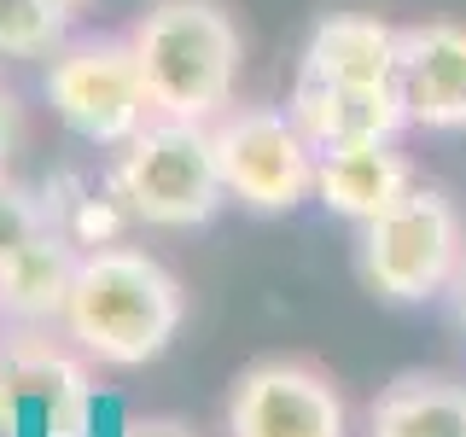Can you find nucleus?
<instances>
[{
  "instance_id": "nucleus-1",
  "label": "nucleus",
  "mask_w": 466,
  "mask_h": 437,
  "mask_svg": "<svg viewBox=\"0 0 466 437\" xmlns=\"http://www.w3.org/2000/svg\"><path fill=\"white\" fill-rule=\"evenodd\" d=\"M187 320L181 280L135 245H99L76 262L65 303V339L106 368H146L175 344Z\"/></svg>"
},
{
  "instance_id": "nucleus-2",
  "label": "nucleus",
  "mask_w": 466,
  "mask_h": 437,
  "mask_svg": "<svg viewBox=\"0 0 466 437\" xmlns=\"http://www.w3.org/2000/svg\"><path fill=\"white\" fill-rule=\"evenodd\" d=\"M135 65L157 117L216 123L239 82V24L222 0H152L140 12Z\"/></svg>"
},
{
  "instance_id": "nucleus-3",
  "label": "nucleus",
  "mask_w": 466,
  "mask_h": 437,
  "mask_svg": "<svg viewBox=\"0 0 466 437\" xmlns=\"http://www.w3.org/2000/svg\"><path fill=\"white\" fill-rule=\"evenodd\" d=\"M111 193L146 228H204L228 198L210 123L152 117L128 146H116Z\"/></svg>"
},
{
  "instance_id": "nucleus-4",
  "label": "nucleus",
  "mask_w": 466,
  "mask_h": 437,
  "mask_svg": "<svg viewBox=\"0 0 466 437\" xmlns=\"http://www.w3.org/2000/svg\"><path fill=\"white\" fill-rule=\"evenodd\" d=\"M461 257H466L461 210L437 193V187H420V181H414V193L397 198L385 216L361 222V245H356L361 280L385 303L443 298L449 280H455V269H461Z\"/></svg>"
},
{
  "instance_id": "nucleus-5",
  "label": "nucleus",
  "mask_w": 466,
  "mask_h": 437,
  "mask_svg": "<svg viewBox=\"0 0 466 437\" xmlns=\"http://www.w3.org/2000/svg\"><path fill=\"white\" fill-rule=\"evenodd\" d=\"M47 99L58 123L76 128L87 146H128L152 123V94L140 82L135 47L116 36L65 41L47 65Z\"/></svg>"
},
{
  "instance_id": "nucleus-6",
  "label": "nucleus",
  "mask_w": 466,
  "mask_h": 437,
  "mask_svg": "<svg viewBox=\"0 0 466 437\" xmlns=\"http://www.w3.org/2000/svg\"><path fill=\"white\" fill-rule=\"evenodd\" d=\"M216 164H222L228 198H239L257 216H286L315 193V146L291 123V111L239 106L210 123Z\"/></svg>"
},
{
  "instance_id": "nucleus-7",
  "label": "nucleus",
  "mask_w": 466,
  "mask_h": 437,
  "mask_svg": "<svg viewBox=\"0 0 466 437\" xmlns=\"http://www.w3.org/2000/svg\"><path fill=\"white\" fill-rule=\"evenodd\" d=\"M350 408L332 373L303 356H262L228 391V437H344Z\"/></svg>"
},
{
  "instance_id": "nucleus-8",
  "label": "nucleus",
  "mask_w": 466,
  "mask_h": 437,
  "mask_svg": "<svg viewBox=\"0 0 466 437\" xmlns=\"http://www.w3.org/2000/svg\"><path fill=\"white\" fill-rule=\"evenodd\" d=\"M87 373L41 332L0 344V437H82Z\"/></svg>"
},
{
  "instance_id": "nucleus-9",
  "label": "nucleus",
  "mask_w": 466,
  "mask_h": 437,
  "mask_svg": "<svg viewBox=\"0 0 466 437\" xmlns=\"http://www.w3.org/2000/svg\"><path fill=\"white\" fill-rule=\"evenodd\" d=\"M397 94L408 123L420 128H466V24L431 18L402 29Z\"/></svg>"
},
{
  "instance_id": "nucleus-10",
  "label": "nucleus",
  "mask_w": 466,
  "mask_h": 437,
  "mask_svg": "<svg viewBox=\"0 0 466 437\" xmlns=\"http://www.w3.org/2000/svg\"><path fill=\"white\" fill-rule=\"evenodd\" d=\"M286 111H291V123L303 128V140H309L315 152L397 140V128L408 123L397 82H315V76H298Z\"/></svg>"
},
{
  "instance_id": "nucleus-11",
  "label": "nucleus",
  "mask_w": 466,
  "mask_h": 437,
  "mask_svg": "<svg viewBox=\"0 0 466 437\" xmlns=\"http://www.w3.org/2000/svg\"><path fill=\"white\" fill-rule=\"evenodd\" d=\"M414 193V169L390 140H368V146H332L315 152V198L344 222H373L385 216L397 198Z\"/></svg>"
},
{
  "instance_id": "nucleus-12",
  "label": "nucleus",
  "mask_w": 466,
  "mask_h": 437,
  "mask_svg": "<svg viewBox=\"0 0 466 437\" xmlns=\"http://www.w3.org/2000/svg\"><path fill=\"white\" fill-rule=\"evenodd\" d=\"M402 29H390L373 12H327L303 47L298 76L315 82H397Z\"/></svg>"
},
{
  "instance_id": "nucleus-13",
  "label": "nucleus",
  "mask_w": 466,
  "mask_h": 437,
  "mask_svg": "<svg viewBox=\"0 0 466 437\" xmlns=\"http://www.w3.org/2000/svg\"><path fill=\"white\" fill-rule=\"evenodd\" d=\"M76 251L58 228H41L24 251L0 262V310L18 327H41V320H65L70 286H76Z\"/></svg>"
},
{
  "instance_id": "nucleus-14",
  "label": "nucleus",
  "mask_w": 466,
  "mask_h": 437,
  "mask_svg": "<svg viewBox=\"0 0 466 437\" xmlns=\"http://www.w3.org/2000/svg\"><path fill=\"white\" fill-rule=\"evenodd\" d=\"M368 437H466V385L449 373H402L368 408Z\"/></svg>"
},
{
  "instance_id": "nucleus-15",
  "label": "nucleus",
  "mask_w": 466,
  "mask_h": 437,
  "mask_svg": "<svg viewBox=\"0 0 466 437\" xmlns=\"http://www.w3.org/2000/svg\"><path fill=\"white\" fill-rule=\"evenodd\" d=\"M70 36L65 0H0V58H53Z\"/></svg>"
},
{
  "instance_id": "nucleus-16",
  "label": "nucleus",
  "mask_w": 466,
  "mask_h": 437,
  "mask_svg": "<svg viewBox=\"0 0 466 437\" xmlns=\"http://www.w3.org/2000/svg\"><path fill=\"white\" fill-rule=\"evenodd\" d=\"M41 228H53V222H47V210H41V204L29 198L24 187L0 181V262H6L12 251H24V245L35 239Z\"/></svg>"
},
{
  "instance_id": "nucleus-17",
  "label": "nucleus",
  "mask_w": 466,
  "mask_h": 437,
  "mask_svg": "<svg viewBox=\"0 0 466 437\" xmlns=\"http://www.w3.org/2000/svg\"><path fill=\"white\" fill-rule=\"evenodd\" d=\"M18 140H24V111H18V94L0 82V175H6L12 152H18Z\"/></svg>"
},
{
  "instance_id": "nucleus-18",
  "label": "nucleus",
  "mask_w": 466,
  "mask_h": 437,
  "mask_svg": "<svg viewBox=\"0 0 466 437\" xmlns=\"http://www.w3.org/2000/svg\"><path fill=\"white\" fill-rule=\"evenodd\" d=\"M123 437H193V432L175 426V420H128Z\"/></svg>"
},
{
  "instance_id": "nucleus-19",
  "label": "nucleus",
  "mask_w": 466,
  "mask_h": 437,
  "mask_svg": "<svg viewBox=\"0 0 466 437\" xmlns=\"http://www.w3.org/2000/svg\"><path fill=\"white\" fill-rule=\"evenodd\" d=\"M449 315H455V327H461V339H466V257H461V269H455V280H449Z\"/></svg>"
},
{
  "instance_id": "nucleus-20",
  "label": "nucleus",
  "mask_w": 466,
  "mask_h": 437,
  "mask_svg": "<svg viewBox=\"0 0 466 437\" xmlns=\"http://www.w3.org/2000/svg\"><path fill=\"white\" fill-rule=\"evenodd\" d=\"M65 6H70V12H76V6H94V0H65Z\"/></svg>"
}]
</instances>
